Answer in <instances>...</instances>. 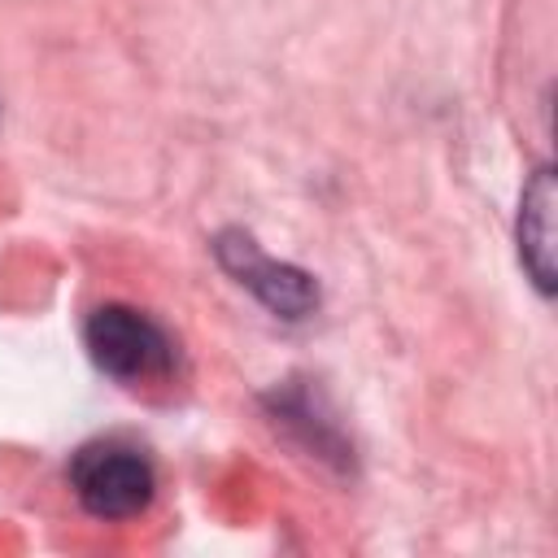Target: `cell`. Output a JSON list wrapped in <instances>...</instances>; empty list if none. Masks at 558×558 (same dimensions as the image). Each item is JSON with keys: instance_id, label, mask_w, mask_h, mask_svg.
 <instances>
[{"instance_id": "1", "label": "cell", "mask_w": 558, "mask_h": 558, "mask_svg": "<svg viewBox=\"0 0 558 558\" xmlns=\"http://www.w3.org/2000/svg\"><path fill=\"white\" fill-rule=\"evenodd\" d=\"M70 488L92 519H135L153 506L157 471L126 440H92L70 458Z\"/></svg>"}, {"instance_id": "2", "label": "cell", "mask_w": 558, "mask_h": 558, "mask_svg": "<svg viewBox=\"0 0 558 558\" xmlns=\"http://www.w3.org/2000/svg\"><path fill=\"white\" fill-rule=\"evenodd\" d=\"M83 344H87L92 362L122 384H148V379H166L174 371L170 331L135 305L92 310L83 323Z\"/></svg>"}, {"instance_id": "3", "label": "cell", "mask_w": 558, "mask_h": 558, "mask_svg": "<svg viewBox=\"0 0 558 558\" xmlns=\"http://www.w3.org/2000/svg\"><path fill=\"white\" fill-rule=\"evenodd\" d=\"M214 257L270 314H279V318H305V314L318 310V283H314V275H305L292 262L270 257L248 231H240V227L218 231L214 235Z\"/></svg>"}, {"instance_id": "4", "label": "cell", "mask_w": 558, "mask_h": 558, "mask_svg": "<svg viewBox=\"0 0 558 558\" xmlns=\"http://www.w3.org/2000/svg\"><path fill=\"white\" fill-rule=\"evenodd\" d=\"M554 209H558L554 170H536L519 201V257L545 296L554 292V240H558Z\"/></svg>"}]
</instances>
